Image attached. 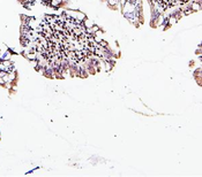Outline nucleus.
Segmentation results:
<instances>
[{
    "mask_svg": "<svg viewBox=\"0 0 202 177\" xmlns=\"http://www.w3.org/2000/svg\"><path fill=\"white\" fill-rule=\"evenodd\" d=\"M49 4H50L51 7H53V8H60L64 2H63V0H50L49 1Z\"/></svg>",
    "mask_w": 202,
    "mask_h": 177,
    "instance_id": "3",
    "label": "nucleus"
},
{
    "mask_svg": "<svg viewBox=\"0 0 202 177\" xmlns=\"http://www.w3.org/2000/svg\"><path fill=\"white\" fill-rule=\"evenodd\" d=\"M189 8L192 9L193 12H200L201 10V2H194V1H192Z\"/></svg>",
    "mask_w": 202,
    "mask_h": 177,
    "instance_id": "5",
    "label": "nucleus"
},
{
    "mask_svg": "<svg viewBox=\"0 0 202 177\" xmlns=\"http://www.w3.org/2000/svg\"><path fill=\"white\" fill-rule=\"evenodd\" d=\"M162 1H163V2H164V4H168V2H169V1H170V0H162Z\"/></svg>",
    "mask_w": 202,
    "mask_h": 177,
    "instance_id": "6",
    "label": "nucleus"
},
{
    "mask_svg": "<svg viewBox=\"0 0 202 177\" xmlns=\"http://www.w3.org/2000/svg\"><path fill=\"white\" fill-rule=\"evenodd\" d=\"M81 24L83 25V28H84V29H89V28H91L92 25L95 24V22H94V20H92V18L86 17V18H84V21H83Z\"/></svg>",
    "mask_w": 202,
    "mask_h": 177,
    "instance_id": "2",
    "label": "nucleus"
},
{
    "mask_svg": "<svg viewBox=\"0 0 202 177\" xmlns=\"http://www.w3.org/2000/svg\"><path fill=\"white\" fill-rule=\"evenodd\" d=\"M135 9H136V5L134 4V2H132V1H126V2L121 6L120 12L123 13V15H125V14L134 13V12H135Z\"/></svg>",
    "mask_w": 202,
    "mask_h": 177,
    "instance_id": "1",
    "label": "nucleus"
},
{
    "mask_svg": "<svg viewBox=\"0 0 202 177\" xmlns=\"http://www.w3.org/2000/svg\"><path fill=\"white\" fill-rule=\"evenodd\" d=\"M8 77H9V83L14 84V83L16 82V79H18V73H16L15 70L8 71Z\"/></svg>",
    "mask_w": 202,
    "mask_h": 177,
    "instance_id": "4",
    "label": "nucleus"
}]
</instances>
